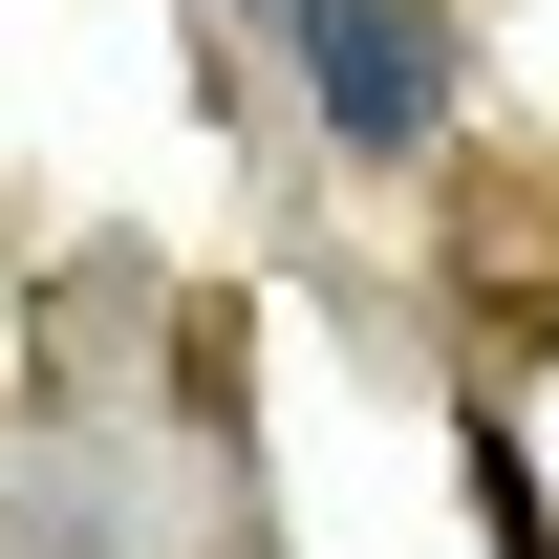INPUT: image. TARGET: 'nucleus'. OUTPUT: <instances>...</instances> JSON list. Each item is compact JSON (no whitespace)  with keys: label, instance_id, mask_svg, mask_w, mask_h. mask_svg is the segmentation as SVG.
<instances>
[{"label":"nucleus","instance_id":"obj_2","mask_svg":"<svg viewBox=\"0 0 559 559\" xmlns=\"http://www.w3.org/2000/svg\"><path fill=\"white\" fill-rule=\"evenodd\" d=\"M259 22H301V0H259Z\"/></svg>","mask_w":559,"mask_h":559},{"label":"nucleus","instance_id":"obj_1","mask_svg":"<svg viewBox=\"0 0 559 559\" xmlns=\"http://www.w3.org/2000/svg\"><path fill=\"white\" fill-rule=\"evenodd\" d=\"M301 86H323V130H345V151H430L452 44H430V0H301Z\"/></svg>","mask_w":559,"mask_h":559}]
</instances>
